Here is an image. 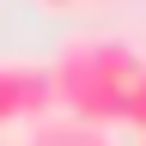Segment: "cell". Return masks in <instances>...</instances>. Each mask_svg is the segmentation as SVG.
<instances>
[{
    "label": "cell",
    "instance_id": "1",
    "mask_svg": "<svg viewBox=\"0 0 146 146\" xmlns=\"http://www.w3.org/2000/svg\"><path fill=\"white\" fill-rule=\"evenodd\" d=\"M140 73H146V61L122 36H67L61 55L49 61V91H55L61 116L110 128V122H128Z\"/></svg>",
    "mask_w": 146,
    "mask_h": 146
},
{
    "label": "cell",
    "instance_id": "2",
    "mask_svg": "<svg viewBox=\"0 0 146 146\" xmlns=\"http://www.w3.org/2000/svg\"><path fill=\"white\" fill-rule=\"evenodd\" d=\"M25 146H116V134L98 122H79V116H43V122H31V140Z\"/></svg>",
    "mask_w": 146,
    "mask_h": 146
},
{
    "label": "cell",
    "instance_id": "3",
    "mask_svg": "<svg viewBox=\"0 0 146 146\" xmlns=\"http://www.w3.org/2000/svg\"><path fill=\"white\" fill-rule=\"evenodd\" d=\"M128 122L146 134V73H140V85H134V104H128Z\"/></svg>",
    "mask_w": 146,
    "mask_h": 146
},
{
    "label": "cell",
    "instance_id": "4",
    "mask_svg": "<svg viewBox=\"0 0 146 146\" xmlns=\"http://www.w3.org/2000/svg\"><path fill=\"white\" fill-rule=\"evenodd\" d=\"M36 6H49V12H73V6H98V0H36Z\"/></svg>",
    "mask_w": 146,
    "mask_h": 146
},
{
    "label": "cell",
    "instance_id": "5",
    "mask_svg": "<svg viewBox=\"0 0 146 146\" xmlns=\"http://www.w3.org/2000/svg\"><path fill=\"white\" fill-rule=\"evenodd\" d=\"M0 146H12V140H0Z\"/></svg>",
    "mask_w": 146,
    "mask_h": 146
},
{
    "label": "cell",
    "instance_id": "6",
    "mask_svg": "<svg viewBox=\"0 0 146 146\" xmlns=\"http://www.w3.org/2000/svg\"><path fill=\"white\" fill-rule=\"evenodd\" d=\"M140 146H146V140H140Z\"/></svg>",
    "mask_w": 146,
    "mask_h": 146
}]
</instances>
